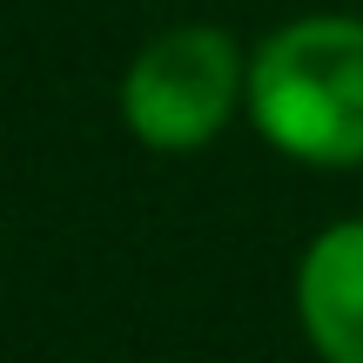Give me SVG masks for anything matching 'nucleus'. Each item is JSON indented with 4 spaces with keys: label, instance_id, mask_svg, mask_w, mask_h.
I'll list each match as a JSON object with an SVG mask.
<instances>
[{
    "label": "nucleus",
    "instance_id": "2",
    "mask_svg": "<svg viewBox=\"0 0 363 363\" xmlns=\"http://www.w3.org/2000/svg\"><path fill=\"white\" fill-rule=\"evenodd\" d=\"M115 101L148 155H202L249 115V48L216 21H175L135 48Z\"/></svg>",
    "mask_w": 363,
    "mask_h": 363
},
{
    "label": "nucleus",
    "instance_id": "1",
    "mask_svg": "<svg viewBox=\"0 0 363 363\" xmlns=\"http://www.w3.org/2000/svg\"><path fill=\"white\" fill-rule=\"evenodd\" d=\"M249 121L283 162L363 169V13H296L249 48Z\"/></svg>",
    "mask_w": 363,
    "mask_h": 363
},
{
    "label": "nucleus",
    "instance_id": "3",
    "mask_svg": "<svg viewBox=\"0 0 363 363\" xmlns=\"http://www.w3.org/2000/svg\"><path fill=\"white\" fill-rule=\"evenodd\" d=\"M289 303L316 363H363V216H337L303 242Z\"/></svg>",
    "mask_w": 363,
    "mask_h": 363
}]
</instances>
